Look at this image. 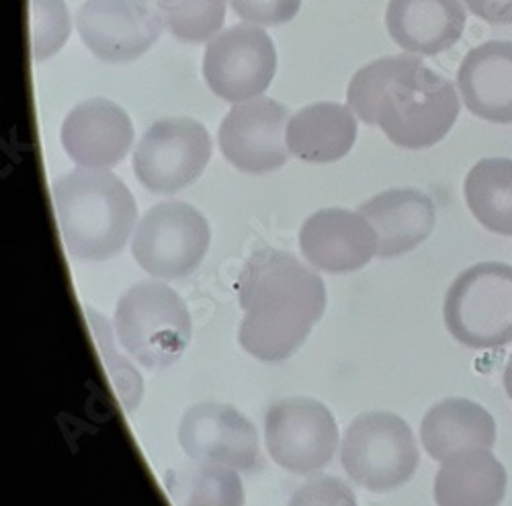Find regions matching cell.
Returning <instances> with one entry per match:
<instances>
[{
	"mask_svg": "<svg viewBox=\"0 0 512 506\" xmlns=\"http://www.w3.org/2000/svg\"><path fill=\"white\" fill-rule=\"evenodd\" d=\"M240 347L261 361H283L300 349L326 310L322 277L291 252L256 250L238 279Z\"/></svg>",
	"mask_w": 512,
	"mask_h": 506,
	"instance_id": "6da1fadb",
	"label": "cell"
},
{
	"mask_svg": "<svg viewBox=\"0 0 512 506\" xmlns=\"http://www.w3.org/2000/svg\"><path fill=\"white\" fill-rule=\"evenodd\" d=\"M347 101L367 125H379L388 140L406 150L439 144L459 117L453 84L416 56H386L349 82Z\"/></svg>",
	"mask_w": 512,
	"mask_h": 506,
	"instance_id": "7a4b0ae2",
	"label": "cell"
},
{
	"mask_svg": "<svg viewBox=\"0 0 512 506\" xmlns=\"http://www.w3.org/2000/svg\"><path fill=\"white\" fill-rule=\"evenodd\" d=\"M56 220L68 255L78 261L117 257L136 230L138 205L107 168H76L52 185Z\"/></svg>",
	"mask_w": 512,
	"mask_h": 506,
	"instance_id": "3957f363",
	"label": "cell"
},
{
	"mask_svg": "<svg viewBox=\"0 0 512 506\" xmlns=\"http://www.w3.org/2000/svg\"><path fill=\"white\" fill-rule=\"evenodd\" d=\"M191 314L181 295L162 281H140L115 308V334L121 347L146 369L175 365L191 343Z\"/></svg>",
	"mask_w": 512,
	"mask_h": 506,
	"instance_id": "277c9868",
	"label": "cell"
},
{
	"mask_svg": "<svg viewBox=\"0 0 512 506\" xmlns=\"http://www.w3.org/2000/svg\"><path fill=\"white\" fill-rule=\"evenodd\" d=\"M340 461L355 484L371 492H390L414 476L420 455L414 433L402 416L371 410L347 427Z\"/></svg>",
	"mask_w": 512,
	"mask_h": 506,
	"instance_id": "5b68a950",
	"label": "cell"
},
{
	"mask_svg": "<svg viewBox=\"0 0 512 506\" xmlns=\"http://www.w3.org/2000/svg\"><path fill=\"white\" fill-rule=\"evenodd\" d=\"M445 324L469 349L512 343V267L480 263L465 269L445 295Z\"/></svg>",
	"mask_w": 512,
	"mask_h": 506,
	"instance_id": "8992f818",
	"label": "cell"
},
{
	"mask_svg": "<svg viewBox=\"0 0 512 506\" xmlns=\"http://www.w3.org/2000/svg\"><path fill=\"white\" fill-rule=\"evenodd\" d=\"M209 242V222L199 209L183 201H164L150 207L138 222L132 255L156 279H181L201 265Z\"/></svg>",
	"mask_w": 512,
	"mask_h": 506,
	"instance_id": "52a82bcc",
	"label": "cell"
},
{
	"mask_svg": "<svg viewBox=\"0 0 512 506\" xmlns=\"http://www.w3.org/2000/svg\"><path fill=\"white\" fill-rule=\"evenodd\" d=\"M213 144L191 117H164L152 123L134 150L138 181L158 195H173L193 185L211 160Z\"/></svg>",
	"mask_w": 512,
	"mask_h": 506,
	"instance_id": "ba28073f",
	"label": "cell"
},
{
	"mask_svg": "<svg viewBox=\"0 0 512 506\" xmlns=\"http://www.w3.org/2000/svg\"><path fill=\"white\" fill-rule=\"evenodd\" d=\"M267 451L277 466L310 476L324 470L338 449L334 414L314 398H285L265 414Z\"/></svg>",
	"mask_w": 512,
	"mask_h": 506,
	"instance_id": "9c48e42d",
	"label": "cell"
},
{
	"mask_svg": "<svg viewBox=\"0 0 512 506\" xmlns=\"http://www.w3.org/2000/svg\"><path fill=\"white\" fill-rule=\"evenodd\" d=\"M277 72L271 35L256 25H234L213 37L203 56V76L213 95L244 103L263 95Z\"/></svg>",
	"mask_w": 512,
	"mask_h": 506,
	"instance_id": "30bf717a",
	"label": "cell"
},
{
	"mask_svg": "<svg viewBox=\"0 0 512 506\" xmlns=\"http://www.w3.org/2000/svg\"><path fill=\"white\" fill-rule=\"evenodd\" d=\"M152 0H87L76 13V29L99 60L125 64L142 58L162 33Z\"/></svg>",
	"mask_w": 512,
	"mask_h": 506,
	"instance_id": "8fae6325",
	"label": "cell"
},
{
	"mask_svg": "<svg viewBox=\"0 0 512 506\" xmlns=\"http://www.w3.org/2000/svg\"><path fill=\"white\" fill-rule=\"evenodd\" d=\"M287 107L265 97L238 103L220 125L218 142L226 160L248 175H267L289 158Z\"/></svg>",
	"mask_w": 512,
	"mask_h": 506,
	"instance_id": "7c38bea8",
	"label": "cell"
},
{
	"mask_svg": "<svg viewBox=\"0 0 512 506\" xmlns=\"http://www.w3.org/2000/svg\"><path fill=\"white\" fill-rule=\"evenodd\" d=\"M179 443L195 461L218 463L238 472H250L261 459L259 433L252 420L220 402L191 406L181 418Z\"/></svg>",
	"mask_w": 512,
	"mask_h": 506,
	"instance_id": "4fadbf2b",
	"label": "cell"
},
{
	"mask_svg": "<svg viewBox=\"0 0 512 506\" xmlns=\"http://www.w3.org/2000/svg\"><path fill=\"white\" fill-rule=\"evenodd\" d=\"M300 250L312 267L345 275L363 269L377 257V234L361 212L328 207L304 222Z\"/></svg>",
	"mask_w": 512,
	"mask_h": 506,
	"instance_id": "5bb4252c",
	"label": "cell"
},
{
	"mask_svg": "<svg viewBox=\"0 0 512 506\" xmlns=\"http://www.w3.org/2000/svg\"><path fill=\"white\" fill-rule=\"evenodd\" d=\"M62 146L82 168L119 164L134 144V123L117 103L89 99L78 103L62 123Z\"/></svg>",
	"mask_w": 512,
	"mask_h": 506,
	"instance_id": "9a60e30c",
	"label": "cell"
},
{
	"mask_svg": "<svg viewBox=\"0 0 512 506\" xmlns=\"http://www.w3.org/2000/svg\"><path fill=\"white\" fill-rule=\"evenodd\" d=\"M359 212L377 234V257L394 259L418 248L435 230L431 197L414 189H390L365 201Z\"/></svg>",
	"mask_w": 512,
	"mask_h": 506,
	"instance_id": "2e32d148",
	"label": "cell"
},
{
	"mask_svg": "<svg viewBox=\"0 0 512 506\" xmlns=\"http://www.w3.org/2000/svg\"><path fill=\"white\" fill-rule=\"evenodd\" d=\"M465 107L490 123H512V41H486L457 72Z\"/></svg>",
	"mask_w": 512,
	"mask_h": 506,
	"instance_id": "e0dca14e",
	"label": "cell"
},
{
	"mask_svg": "<svg viewBox=\"0 0 512 506\" xmlns=\"http://www.w3.org/2000/svg\"><path fill=\"white\" fill-rule=\"evenodd\" d=\"M386 25L402 50L437 56L461 39L465 11L459 0H390Z\"/></svg>",
	"mask_w": 512,
	"mask_h": 506,
	"instance_id": "ac0fdd59",
	"label": "cell"
},
{
	"mask_svg": "<svg viewBox=\"0 0 512 506\" xmlns=\"http://www.w3.org/2000/svg\"><path fill=\"white\" fill-rule=\"evenodd\" d=\"M424 451L437 461L474 449H492L496 423L488 410L465 398H447L424 414L420 425Z\"/></svg>",
	"mask_w": 512,
	"mask_h": 506,
	"instance_id": "d6986e66",
	"label": "cell"
},
{
	"mask_svg": "<svg viewBox=\"0 0 512 506\" xmlns=\"http://www.w3.org/2000/svg\"><path fill=\"white\" fill-rule=\"evenodd\" d=\"M357 140V117L351 107L314 103L291 115L287 123L289 154L312 164L345 158Z\"/></svg>",
	"mask_w": 512,
	"mask_h": 506,
	"instance_id": "ffe728a7",
	"label": "cell"
},
{
	"mask_svg": "<svg viewBox=\"0 0 512 506\" xmlns=\"http://www.w3.org/2000/svg\"><path fill=\"white\" fill-rule=\"evenodd\" d=\"M508 476L490 449L463 451L443 461L435 478L437 506H500Z\"/></svg>",
	"mask_w": 512,
	"mask_h": 506,
	"instance_id": "44dd1931",
	"label": "cell"
},
{
	"mask_svg": "<svg viewBox=\"0 0 512 506\" xmlns=\"http://www.w3.org/2000/svg\"><path fill=\"white\" fill-rule=\"evenodd\" d=\"M164 488L175 506H244L246 500L238 470L195 459L166 472Z\"/></svg>",
	"mask_w": 512,
	"mask_h": 506,
	"instance_id": "7402d4cb",
	"label": "cell"
},
{
	"mask_svg": "<svg viewBox=\"0 0 512 506\" xmlns=\"http://www.w3.org/2000/svg\"><path fill=\"white\" fill-rule=\"evenodd\" d=\"M463 193L469 212L490 232L512 238V160L484 158L467 173Z\"/></svg>",
	"mask_w": 512,
	"mask_h": 506,
	"instance_id": "603a6c76",
	"label": "cell"
},
{
	"mask_svg": "<svg viewBox=\"0 0 512 506\" xmlns=\"http://www.w3.org/2000/svg\"><path fill=\"white\" fill-rule=\"evenodd\" d=\"M156 7L168 33L187 44L216 37L226 21V0H156Z\"/></svg>",
	"mask_w": 512,
	"mask_h": 506,
	"instance_id": "cb8c5ba5",
	"label": "cell"
},
{
	"mask_svg": "<svg viewBox=\"0 0 512 506\" xmlns=\"http://www.w3.org/2000/svg\"><path fill=\"white\" fill-rule=\"evenodd\" d=\"M72 29L64 0H29V37L35 62L56 56L68 41Z\"/></svg>",
	"mask_w": 512,
	"mask_h": 506,
	"instance_id": "d4e9b609",
	"label": "cell"
},
{
	"mask_svg": "<svg viewBox=\"0 0 512 506\" xmlns=\"http://www.w3.org/2000/svg\"><path fill=\"white\" fill-rule=\"evenodd\" d=\"M287 506H357V496L343 480L318 476L297 488Z\"/></svg>",
	"mask_w": 512,
	"mask_h": 506,
	"instance_id": "484cf974",
	"label": "cell"
},
{
	"mask_svg": "<svg viewBox=\"0 0 512 506\" xmlns=\"http://www.w3.org/2000/svg\"><path fill=\"white\" fill-rule=\"evenodd\" d=\"M232 11L254 25L289 23L302 9V0H230Z\"/></svg>",
	"mask_w": 512,
	"mask_h": 506,
	"instance_id": "4316f807",
	"label": "cell"
},
{
	"mask_svg": "<svg viewBox=\"0 0 512 506\" xmlns=\"http://www.w3.org/2000/svg\"><path fill=\"white\" fill-rule=\"evenodd\" d=\"M467 9L490 25L512 23V0H465Z\"/></svg>",
	"mask_w": 512,
	"mask_h": 506,
	"instance_id": "83f0119b",
	"label": "cell"
},
{
	"mask_svg": "<svg viewBox=\"0 0 512 506\" xmlns=\"http://www.w3.org/2000/svg\"><path fill=\"white\" fill-rule=\"evenodd\" d=\"M504 388H506L508 398L512 400V357H510V359H508V363H506V371H504Z\"/></svg>",
	"mask_w": 512,
	"mask_h": 506,
	"instance_id": "f1b7e54d",
	"label": "cell"
}]
</instances>
